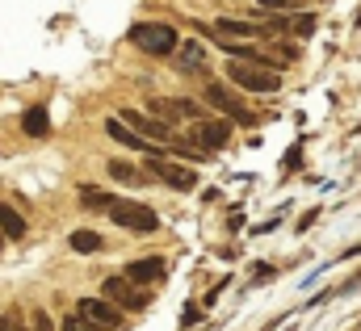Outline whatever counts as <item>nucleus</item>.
Masks as SVG:
<instances>
[{"mask_svg":"<svg viewBox=\"0 0 361 331\" xmlns=\"http://www.w3.org/2000/svg\"><path fill=\"white\" fill-rule=\"evenodd\" d=\"M68 244H72V251H89V256L105 248V239H101L97 231H72V235H68Z\"/></svg>","mask_w":361,"mask_h":331,"instance_id":"nucleus-17","label":"nucleus"},{"mask_svg":"<svg viewBox=\"0 0 361 331\" xmlns=\"http://www.w3.org/2000/svg\"><path fill=\"white\" fill-rule=\"evenodd\" d=\"M0 331H8V319H0Z\"/></svg>","mask_w":361,"mask_h":331,"instance_id":"nucleus-24","label":"nucleus"},{"mask_svg":"<svg viewBox=\"0 0 361 331\" xmlns=\"http://www.w3.org/2000/svg\"><path fill=\"white\" fill-rule=\"evenodd\" d=\"M101 294H105V302H114V306H126V311H147V289L130 285L122 273L105 277V281H101Z\"/></svg>","mask_w":361,"mask_h":331,"instance_id":"nucleus-5","label":"nucleus"},{"mask_svg":"<svg viewBox=\"0 0 361 331\" xmlns=\"http://www.w3.org/2000/svg\"><path fill=\"white\" fill-rule=\"evenodd\" d=\"M105 172H109L114 180H122V185H143V176H139L130 164H122V160H109V168H105Z\"/></svg>","mask_w":361,"mask_h":331,"instance_id":"nucleus-18","label":"nucleus"},{"mask_svg":"<svg viewBox=\"0 0 361 331\" xmlns=\"http://www.w3.org/2000/svg\"><path fill=\"white\" fill-rule=\"evenodd\" d=\"M231 143V122L227 118H197L189 126V147H197L202 156H214Z\"/></svg>","mask_w":361,"mask_h":331,"instance_id":"nucleus-3","label":"nucleus"},{"mask_svg":"<svg viewBox=\"0 0 361 331\" xmlns=\"http://www.w3.org/2000/svg\"><path fill=\"white\" fill-rule=\"evenodd\" d=\"M147 109H152L160 122H197V118H202V105L189 101V96H160V101H152Z\"/></svg>","mask_w":361,"mask_h":331,"instance_id":"nucleus-7","label":"nucleus"},{"mask_svg":"<svg viewBox=\"0 0 361 331\" xmlns=\"http://www.w3.org/2000/svg\"><path fill=\"white\" fill-rule=\"evenodd\" d=\"M227 76H231V84H240L244 92H277V88H281V72L244 63V59H231V63H227Z\"/></svg>","mask_w":361,"mask_h":331,"instance_id":"nucleus-4","label":"nucleus"},{"mask_svg":"<svg viewBox=\"0 0 361 331\" xmlns=\"http://www.w3.org/2000/svg\"><path fill=\"white\" fill-rule=\"evenodd\" d=\"M130 285H139V289H147V285H164V277H169V264L160 260V256H139V260H130L126 264V273H122Z\"/></svg>","mask_w":361,"mask_h":331,"instance_id":"nucleus-6","label":"nucleus"},{"mask_svg":"<svg viewBox=\"0 0 361 331\" xmlns=\"http://www.w3.org/2000/svg\"><path fill=\"white\" fill-rule=\"evenodd\" d=\"M76 315H80L85 323H92V327H122V315H118L105 298H80V302H76Z\"/></svg>","mask_w":361,"mask_h":331,"instance_id":"nucleus-10","label":"nucleus"},{"mask_svg":"<svg viewBox=\"0 0 361 331\" xmlns=\"http://www.w3.org/2000/svg\"><path fill=\"white\" fill-rule=\"evenodd\" d=\"M105 214H109L114 227H126V231H139V235H147V231L160 227L156 210L143 206V201H130V197H109V201H105Z\"/></svg>","mask_w":361,"mask_h":331,"instance_id":"nucleus-1","label":"nucleus"},{"mask_svg":"<svg viewBox=\"0 0 361 331\" xmlns=\"http://www.w3.org/2000/svg\"><path fill=\"white\" fill-rule=\"evenodd\" d=\"M30 331H55L51 315H47V311H34V315H30Z\"/></svg>","mask_w":361,"mask_h":331,"instance_id":"nucleus-20","label":"nucleus"},{"mask_svg":"<svg viewBox=\"0 0 361 331\" xmlns=\"http://www.w3.org/2000/svg\"><path fill=\"white\" fill-rule=\"evenodd\" d=\"M177 38L180 34L169 25V21H139V25H130V42H135L139 51L156 55V59L173 55V51H177Z\"/></svg>","mask_w":361,"mask_h":331,"instance_id":"nucleus-2","label":"nucleus"},{"mask_svg":"<svg viewBox=\"0 0 361 331\" xmlns=\"http://www.w3.org/2000/svg\"><path fill=\"white\" fill-rule=\"evenodd\" d=\"M105 135H109L114 143H122V147H135V151H143L147 160H152V156H160V147H156V143H147V139H139V135H135V130H130L122 118H109V122H105Z\"/></svg>","mask_w":361,"mask_h":331,"instance_id":"nucleus-12","label":"nucleus"},{"mask_svg":"<svg viewBox=\"0 0 361 331\" xmlns=\"http://www.w3.org/2000/svg\"><path fill=\"white\" fill-rule=\"evenodd\" d=\"M206 101H210L223 118H231V122H240V126H252V122H257V118H252V113H248V109H244L227 88H223V84H214V80L206 84Z\"/></svg>","mask_w":361,"mask_h":331,"instance_id":"nucleus-9","label":"nucleus"},{"mask_svg":"<svg viewBox=\"0 0 361 331\" xmlns=\"http://www.w3.org/2000/svg\"><path fill=\"white\" fill-rule=\"evenodd\" d=\"M269 277H273L269 264H257V277H252V281H269Z\"/></svg>","mask_w":361,"mask_h":331,"instance_id":"nucleus-22","label":"nucleus"},{"mask_svg":"<svg viewBox=\"0 0 361 331\" xmlns=\"http://www.w3.org/2000/svg\"><path fill=\"white\" fill-rule=\"evenodd\" d=\"M147 168L169 185V189H180V193H193L197 189V172H189V168H180V164H164L160 156H152L147 160Z\"/></svg>","mask_w":361,"mask_h":331,"instance_id":"nucleus-11","label":"nucleus"},{"mask_svg":"<svg viewBox=\"0 0 361 331\" xmlns=\"http://www.w3.org/2000/svg\"><path fill=\"white\" fill-rule=\"evenodd\" d=\"M21 130H25L30 139H47V130H51V113H47V105H30V109L21 113Z\"/></svg>","mask_w":361,"mask_h":331,"instance_id":"nucleus-15","label":"nucleus"},{"mask_svg":"<svg viewBox=\"0 0 361 331\" xmlns=\"http://www.w3.org/2000/svg\"><path fill=\"white\" fill-rule=\"evenodd\" d=\"M0 235H8V239H21L25 235V218L13 206H0Z\"/></svg>","mask_w":361,"mask_h":331,"instance_id":"nucleus-16","label":"nucleus"},{"mask_svg":"<svg viewBox=\"0 0 361 331\" xmlns=\"http://www.w3.org/2000/svg\"><path fill=\"white\" fill-rule=\"evenodd\" d=\"M59 331H97V327H92V323H85L80 315H68V319L59 323Z\"/></svg>","mask_w":361,"mask_h":331,"instance_id":"nucleus-21","label":"nucleus"},{"mask_svg":"<svg viewBox=\"0 0 361 331\" xmlns=\"http://www.w3.org/2000/svg\"><path fill=\"white\" fill-rule=\"evenodd\" d=\"M214 34H235V38H261L265 30H261L257 21H248V17H219V21H214Z\"/></svg>","mask_w":361,"mask_h":331,"instance_id":"nucleus-14","label":"nucleus"},{"mask_svg":"<svg viewBox=\"0 0 361 331\" xmlns=\"http://www.w3.org/2000/svg\"><path fill=\"white\" fill-rule=\"evenodd\" d=\"M8 331H30V327H25L21 319H8Z\"/></svg>","mask_w":361,"mask_h":331,"instance_id":"nucleus-23","label":"nucleus"},{"mask_svg":"<svg viewBox=\"0 0 361 331\" xmlns=\"http://www.w3.org/2000/svg\"><path fill=\"white\" fill-rule=\"evenodd\" d=\"M252 8H257V13H290V8H294V0H257Z\"/></svg>","mask_w":361,"mask_h":331,"instance_id":"nucleus-19","label":"nucleus"},{"mask_svg":"<svg viewBox=\"0 0 361 331\" xmlns=\"http://www.w3.org/2000/svg\"><path fill=\"white\" fill-rule=\"evenodd\" d=\"M177 68L180 72H206V46L197 38H177Z\"/></svg>","mask_w":361,"mask_h":331,"instance_id":"nucleus-13","label":"nucleus"},{"mask_svg":"<svg viewBox=\"0 0 361 331\" xmlns=\"http://www.w3.org/2000/svg\"><path fill=\"white\" fill-rule=\"evenodd\" d=\"M122 122H126L139 139H152V143H173V126H169V122H160V118H152V113H135V109H126V113H122Z\"/></svg>","mask_w":361,"mask_h":331,"instance_id":"nucleus-8","label":"nucleus"}]
</instances>
